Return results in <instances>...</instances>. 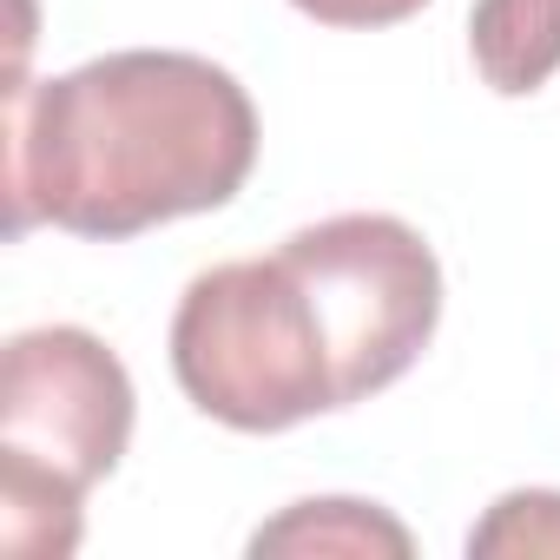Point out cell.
<instances>
[{
	"label": "cell",
	"instance_id": "obj_1",
	"mask_svg": "<svg viewBox=\"0 0 560 560\" xmlns=\"http://www.w3.org/2000/svg\"><path fill=\"white\" fill-rule=\"evenodd\" d=\"M257 165V106L205 54L132 47L8 93L14 231L34 218L73 237H139L218 211Z\"/></svg>",
	"mask_w": 560,
	"mask_h": 560
},
{
	"label": "cell",
	"instance_id": "obj_2",
	"mask_svg": "<svg viewBox=\"0 0 560 560\" xmlns=\"http://www.w3.org/2000/svg\"><path fill=\"white\" fill-rule=\"evenodd\" d=\"M132 376L80 324L21 330L0 363V547L67 560L80 501L132 442Z\"/></svg>",
	"mask_w": 560,
	"mask_h": 560
},
{
	"label": "cell",
	"instance_id": "obj_3",
	"mask_svg": "<svg viewBox=\"0 0 560 560\" xmlns=\"http://www.w3.org/2000/svg\"><path fill=\"white\" fill-rule=\"evenodd\" d=\"M172 376L237 435H277L343 409L324 324L284 257H237L191 277L172 317Z\"/></svg>",
	"mask_w": 560,
	"mask_h": 560
},
{
	"label": "cell",
	"instance_id": "obj_4",
	"mask_svg": "<svg viewBox=\"0 0 560 560\" xmlns=\"http://www.w3.org/2000/svg\"><path fill=\"white\" fill-rule=\"evenodd\" d=\"M284 257L324 324L337 402H363L416 370L442 324V264L429 237L389 211H343L284 237Z\"/></svg>",
	"mask_w": 560,
	"mask_h": 560
},
{
	"label": "cell",
	"instance_id": "obj_5",
	"mask_svg": "<svg viewBox=\"0 0 560 560\" xmlns=\"http://www.w3.org/2000/svg\"><path fill=\"white\" fill-rule=\"evenodd\" d=\"M468 54L501 100L540 93L560 73V0H475Z\"/></svg>",
	"mask_w": 560,
	"mask_h": 560
},
{
	"label": "cell",
	"instance_id": "obj_6",
	"mask_svg": "<svg viewBox=\"0 0 560 560\" xmlns=\"http://www.w3.org/2000/svg\"><path fill=\"white\" fill-rule=\"evenodd\" d=\"M250 553H389L409 560L416 540L396 514H383L376 501H298L291 514H277L270 527L250 534Z\"/></svg>",
	"mask_w": 560,
	"mask_h": 560
},
{
	"label": "cell",
	"instance_id": "obj_7",
	"mask_svg": "<svg viewBox=\"0 0 560 560\" xmlns=\"http://www.w3.org/2000/svg\"><path fill=\"white\" fill-rule=\"evenodd\" d=\"M468 553H560V494L553 488H514V494H501L475 521Z\"/></svg>",
	"mask_w": 560,
	"mask_h": 560
},
{
	"label": "cell",
	"instance_id": "obj_8",
	"mask_svg": "<svg viewBox=\"0 0 560 560\" xmlns=\"http://www.w3.org/2000/svg\"><path fill=\"white\" fill-rule=\"evenodd\" d=\"M298 14H311L317 27H396L409 14H422L429 0H291Z\"/></svg>",
	"mask_w": 560,
	"mask_h": 560
}]
</instances>
